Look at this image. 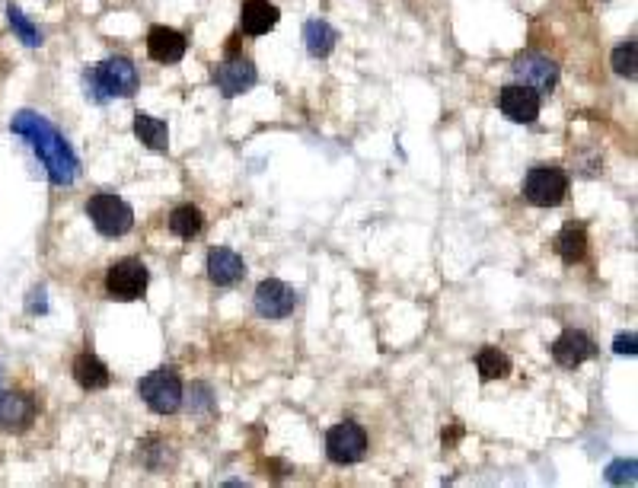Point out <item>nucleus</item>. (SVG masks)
<instances>
[{"label": "nucleus", "mask_w": 638, "mask_h": 488, "mask_svg": "<svg viewBox=\"0 0 638 488\" xmlns=\"http://www.w3.org/2000/svg\"><path fill=\"white\" fill-rule=\"evenodd\" d=\"M10 131L20 134V138L29 141V147L36 150L39 160L45 163L48 170V179H52V185H71L77 179V157L71 144L64 141V134L45 119V115L39 112H16L13 122H10Z\"/></svg>", "instance_id": "1"}, {"label": "nucleus", "mask_w": 638, "mask_h": 488, "mask_svg": "<svg viewBox=\"0 0 638 488\" xmlns=\"http://www.w3.org/2000/svg\"><path fill=\"white\" fill-rule=\"evenodd\" d=\"M134 90H138V71L128 58H106L87 74V93L96 103L112 96H131Z\"/></svg>", "instance_id": "2"}, {"label": "nucleus", "mask_w": 638, "mask_h": 488, "mask_svg": "<svg viewBox=\"0 0 638 488\" xmlns=\"http://www.w3.org/2000/svg\"><path fill=\"white\" fill-rule=\"evenodd\" d=\"M138 396L157 415H173L182 406V399H186V386H182L176 370L160 367V370H150V374L138 383Z\"/></svg>", "instance_id": "3"}, {"label": "nucleus", "mask_w": 638, "mask_h": 488, "mask_svg": "<svg viewBox=\"0 0 638 488\" xmlns=\"http://www.w3.org/2000/svg\"><path fill=\"white\" fill-rule=\"evenodd\" d=\"M87 214L93 227L103 233V237H125V233L134 227V211L128 201H122L119 195L99 192L87 201Z\"/></svg>", "instance_id": "4"}, {"label": "nucleus", "mask_w": 638, "mask_h": 488, "mask_svg": "<svg viewBox=\"0 0 638 488\" xmlns=\"http://www.w3.org/2000/svg\"><path fill=\"white\" fill-rule=\"evenodd\" d=\"M568 195V176L559 166H533L524 179V198L536 208H556Z\"/></svg>", "instance_id": "5"}, {"label": "nucleus", "mask_w": 638, "mask_h": 488, "mask_svg": "<svg viewBox=\"0 0 638 488\" xmlns=\"http://www.w3.org/2000/svg\"><path fill=\"white\" fill-rule=\"evenodd\" d=\"M147 281H150V272L147 265L141 259H119L109 265L106 272V294L112 300H122V304H128V300H138L144 297L147 291Z\"/></svg>", "instance_id": "6"}, {"label": "nucleus", "mask_w": 638, "mask_h": 488, "mask_svg": "<svg viewBox=\"0 0 638 488\" xmlns=\"http://www.w3.org/2000/svg\"><path fill=\"white\" fill-rule=\"evenodd\" d=\"M367 453V431L355 422H342L326 434V457L339 466L361 463Z\"/></svg>", "instance_id": "7"}, {"label": "nucleus", "mask_w": 638, "mask_h": 488, "mask_svg": "<svg viewBox=\"0 0 638 488\" xmlns=\"http://www.w3.org/2000/svg\"><path fill=\"white\" fill-rule=\"evenodd\" d=\"M214 83L224 96H240L246 90H253L256 83V64L237 55V45L227 48V58L214 67Z\"/></svg>", "instance_id": "8"}, {"label": "nucleus", "mask_w": 638, "mask_h": 488, "mask_svg": "<svg viewBox=\"0 0 638 488\" xmlns=\"http://www.w3.org/2000/svg\"><path fill=\"white\" fill-rule=\"evenodd\" d=\"M514 77L524 83V87L536 90V93H552L559 83V67L552 58L546 55H536V52H527L520 55L514 61Z\"/></svg>", "instance_id": "9"}, {"label": "nucleus", "mask_w": 638, "mask_h": 488, "mask_svg": "<svg viewBox=\"0 0 638 488\" xmlns=\"http://www.w3.org/2000/svg\"><path fill=\"white\" fill-rule=\"evenodd\" d=\"M297 307V291L278 278H268L256 288V313L262 319H288Z\"/></svg>", "instance_id": "10"}, {"label": "nucleus", "mask_w": 638, "mask_h": 488, "mask_svg": "<svg viewBox=\"0 0 638 488\" xmlns=\"http://www.w3.org/2000/svg\"><path fill=\"white\" fill-rule=\"evenodd\" d=\"M498 106L511 122L530 125V122H536V115H540L543 99H540V93H536V90L524 87V83H511V87H505L498 93Z\"/></svg>", "instance_id": "11"}, {"label": "nucleus", "mask_w": 638, "mask_h": 488, "mask_svg": "<svg viewBox=\"0 0 638 488\" xmlns=\"http://www.w3.org/2000/svg\"><path fill=\"white\" fill-rule=\"evenodd\" d=\"M597 355V345L587 332L581 329H565L556 342H552V358H556L559 367L565 370H575L581 367L584 361H591Z\"/></svg>", "instance_id": "12"}, {"label": "nucleus", "mask_w": 638, "mask_h": 488, "mask_svg": "<svg viewBox=\"0 0 638 488\" xmlns=\"http://www.w3.org/2000/svg\"><path fill=\"white\" fill-rule=\"evenodd\" d=\"M186 48H189V39L182 36L179 29H170V26H154L147 32V55L160 61V64H176L186 58Z\"/></svg>", "instance_id": "13"}, {"label": "nucleus", "mask_w": 638, "mask_h": 488, "mask_svg": "<svg viewBox=\"0 0 638 488\" xmlns=\"http://www.w3.org/2000/svg\"><path fill=\"white\" fill-rule=\"evenodd\" d=\"M36 422V399L29 393H4L0 396V428L20 434Z\"/></svg>", "instance_id": "14"}, {"label": "nucleus", "mask_w": 638, "mask_h": 488, "mask_svg": "<svg viewBox=\"0 0 638 488\" xmlns=\"http://www.w3.org/2000/svg\"><path fill=\"white\" fill-rule=\"evenodd\" d=\"M246 275V262L227 246H214L208 252V278L217 288H233L237 281H243Z\"/></svg>", "instance_id": "15"}, {"label": "nucleus", "mask_w": 638, "mask_h": 488, "mask_svg": "<svg viewBox=\"0 0 638 488\" xmlns=\"http://www.w3.org/2000/svg\"><path fill=\"white\" fill-rule=\"evenodd\" d=\"M278 7L268 4V0H246L240 10V26L246 36H265L268 29L278 26Z\"/></svg>", "instance_id": "16"}, {"label": "nucleus", "mask_w": 638, "mask_h": 488, "mask_svg": "<svg viewBox=\"0 0 638 488\" xmlns=\"http://www.w3.org/2000/svg\"><path fill=\"white\" fill-rule=\"evenodd\" d=\"M74 380L83 386V390H106L112 374H109V367L99 361L96 355H90V351H83V355H77L74 361Z\"/></svg>", "instance_id": "17"}, {"label": "nucleus", "mask_w": 638, "mask_h": 488, "mask_svg": "<svg viewBox=\"0 0 638 488\" xmlns=\"http://www.w3.org/2000/svg\"><path fill=\"white\" fill-rule=\"evenodd\" d=\"M556 252L562 256L565 265H578L587 256V230L584 224H565L556 237Z\"/></svg>", "instance_id": "18"}, {"label": "nucleus", "mask_w": 638, "mask_h": 488, "mask_svg": "<svg viewBox=\"0 0 638 488\" xmlns=\"http://www.w3.org/2000/svg\"><path fill=\"white\" fill-rule=\"evenodd\" d=\"M134 134H138V141L150 150L170 147V128H166L163 119H154V115H147V112L134 115Z\"/></svg>", "instance_id": "19"}, {"label": "nucleus", "mask_w": 638, "mask_h": 488, "mask_svg": "<svg viewBox=\"0 0 638 488\" xmlns=\"http://www.w3.org/2000/svg\"><path fill=\"white\" fill-rule=\"evenodd\" d=\"M335 39H339V32H335L326 20H310L304 26V42L313 58H329L335 48Z\"/></svg>", "instance_id": "20"}, {"label": "nucleus", "mask_w": 638, "mask_h": 488, "mask_svg": "<svg viewBox=\"0 0 638 488\" xmlns=\"http://www.w3.org/2000/svg\"><path fill=\"white\" fill-rule=\"evenodd\" d=\"M476 367H479V377L482 380H501L511 374V358L505 355V351L498 348H482L476 355Z\"/></svg>", "instance_id": "21"}, {"label": "nucleus", "mask_w": 638, "mask_h": 488, "mask_svg": "<svg viewBox=\"0 0 638 488\" xmlns=\"http://www.w3.org/2000/svg\"><path fill=\"white\" fill-rule=\"evenodd\" d=\"M201 227H205V217H201V211L195 205H179L170 214V230L176 233V237H182V240L198 237Z\"/></svg>", "instance_id": "22"}, {"label": "nucleus", "mask_w": 638, "mask_h": 488, "mask_svg": "<svg viewBox=\"0 0 638 488\" xmlns=\"http://www.w3.org/2000/svg\"><path fill=\"white\" fill-rule=\"evenodd\" d=\"M7 20H10V29L16 32V39H20L23 45H29V48L42 45V32L36 29V23H32L16 4H7Z\"/></svg>", "instance_id": "23"}, {"label": "nucleus", "mask_w": 638, "mask_h": 488, "mask_svg": "<svg viewBox=\"0 0 638 488\" xmlns=\"http://www.w3.org/2000/svg\"><path fill=\"white\" fill-rule=\"evenodd\" d=\"M613 71L626 80H635V74H638V42L635 39H626L623 45L613 48Z\"/></svg>", "instance_id": "24"}, {"label": "nucleus", "mask_w": 638, "mask_h": 488, "mask_svg": "<svg viewBox=\"0 0 638 488\" xmlns=\"http://www.w3.org/2000/svg\"><path fill=\"white\" fill-rule=\"evenodd\" d=\"M635 473H638V463L635 460H616L607 466V482L613 485H635Z\"/></svg>", "instance_id": "25"}, {"label": "nucleus", "mask_w": 638, "mask_h": 488, "mask_svg": "<svg viewBox=\"0 0 638 488\" xmlns=\"http://www.w3.org/2000/svg\"><path fill=\"white\" fill-rule=\"evenodd\" d=\"M635 332H626V335H616V342H613V351L616 355H635L638 345H635Z\"/></svg>", "instance_id": "26"}, {"label": "nucleus", "mask_w": 638, "mask_h": 488, "mask_svg": "<svg viewBox=\"0 0 638 488\" xmlns=\"http://www.w3.org/2000/svg\"><path fill=\"white\" fill-rule=\"evenodd\" d=\"M48 304H45V291L36 288V291H29V313H45Z\"/></svg>", "instance_id": "27"}, {"label": "nucleus", "mask_w": 638, "mask_h": 488, "mask_svg": "<svg viewBox=\"0 0 638 488\" xmlns=\"http://www.w3.org/2000/svg\"><path fill=\"white\" fill-rule=\"evenodd\" d=\"M0 396H4V390H0Z\"/></svg>", "instance_id": "28"}]
</instances>
